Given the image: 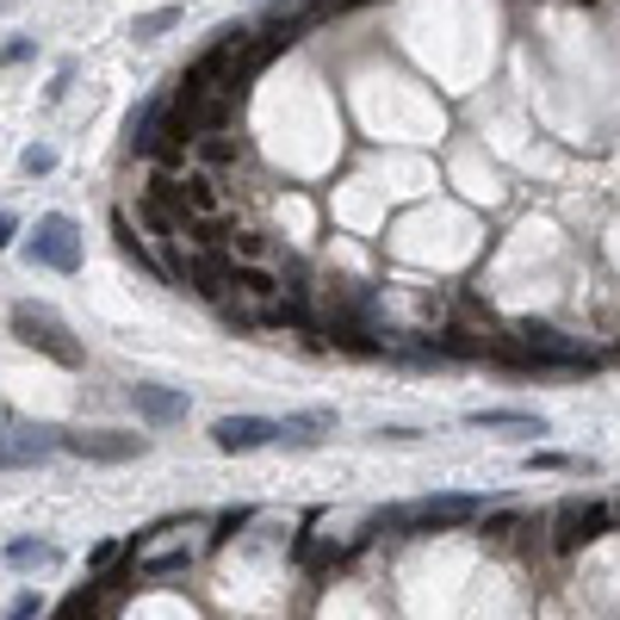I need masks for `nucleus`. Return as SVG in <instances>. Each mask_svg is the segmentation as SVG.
Returning a JSON list of instances; mask_svg holds the SVG:
<instances>
[{"instance_id": "obj_1", "label": "nucleus", "mask_w": 620, "mask_h": 620, "mask_svg": "<svg viewBox=\"0 0 620 620\" xmlns=\"http://www.w3.org/2000/svg\"><path fill=\"white\" fill-rule=\"evenodd\" d=\"M13 335L25 341V348H38V354H50L56 366H81V341L69 335V323H62L50 304H13Z\"/></svg>"}, {"instance_id": "obj_2", "label": "nucleus", "mask_w": 620, "mask_h": 620, "mask_svg": "<svg viewBox=\"0 0 620 620\" xmlns=\"http://www.w3.org/2000/svg\"><path fill=\"white\" fill-rule=\"evenodd\" d=\"M25 261L31 267H50V273H81V230L69 211H44L31 224V242H25Z\"/></svg>"}, {"instance_id": "obj_3", "label": "nucleus", "mask_w": 620, "mask_h": 620, "mask_svg": "<svg viewBox=\"0 0 620 620\" xmlns=\"http://www.w3.org/2000/svg\"><path fill=\"white\" fill-rule=\"evenodd\" d=\"M62 453V428H44V422H7L0 428V472H31Z\"/></svg>"}, {"instance_id": "obj_4", "label": "nucleus", "mask_w": 620, "mask_h": 620, "mask_svg": "<svg viewBox=\"0 0 620 620\" xmlns=\"http://www.w3.org/2000/svg\"><path fill=\"white\" fill-rule=\"evenodd\" d=\"M62 453H75V459H93V465H124V459H143L149 441L143 434H124V428H62Z\"/></svg>"}, {"instance_id": "obj_5", "label": "nucleus", "mask_w": 620, "mask_h": 620, "mask_svg": "<svg viewBox=\"0 0 620 620\" xmlns=\"http://www.w3.org/2000/svg\"><path fill=\"white\" fill-rule=\"evenodd\" d=\"M608 521H614V515H608L602 503H565V509L552 515V552H577V546H589L596 534H608Z\"/></svg>"}, {"instance_id": "obj_6", "label": "nucleus", "mask_w": 620, "mask_h": 620, "mask_svg": "<svg viewBox=\"0 0 620 620\" xmlns=\"http://www.w3.org/2000/svg\"><path fill=\"white\" fill-rule=\"evenodd\" d=\"M286 292H292V286H286V279H279L267 261H236L230 267V298H236V304L267 310V304H279Z\"/></svg>"}, {"instance_id": "obj_7", "label": "nucleus", "mask_w": 620, "mask_h": 620, "mask_svg": "<svg viewBox=\"0 0 620 620\" xmlns=\"http://www.w3.org/2000/svg\"><path fill=\"white\" fill-rule=\"evenodd\" d=\"M478 509V496H428V503H416V509H403V515H385V521H372V527H453L465 521V515Z\"/></svg>"}, {"instance_id": "obj_8", "label": "nucleus", "mask_w": 620, "mask_h": 620, "mask_svg": "<svg viewBox=\"0 0 620 620\" xmlns=\"http://www.w3.org/2000/svg\"><path fill=\"white\" fill-rule=\"evenodd\" d=\"M211 441L224 453H255V447H267V441H279V422L273 416H217Z\"/></svg>"}, {"instance_id": "obj_9", "label": "nucleus", "mask_w": 620, "mask_h": 620, "mask_svg": "<svg viewBox=\"0 0 620 620\" xmlns=\"http://www.w3.org/2000/svg\"><path fill=\"white\" fill-rule=\"evenodd\" d=\"M162 118H168V93L143 100V106L124 118V143H131V155H155V149H162Z\"/></svg>"}, {"instance_id": "obj_10", "label": "nucleus", "mask_w": 620, "mask_h": 620, "mask_svg": "<svg viewBox=\"0 0 620 620\" xmlns=\"http://www.w3.org/2000/svg\"><path fill=\"white\" fill-rule=\"evenodd\" d=\"M131 403H137V416L149 422V428H174V422L186 416V397L168 385H131Z\"/></svg>"}, {"instance_id": "obj_11", "label": "nucleus", "mask_w": 620, "mask_h": 620, "mask_svg": "<svg viewBox=\"0 0 620 620\" xmlns=\"http://www.w3.org/2000/svg\"><path fill=\"white\" fill-rule=\"evenodd\" d=\"M193 155H199V168L224 174V168H242V162H248V143L230 137V131H211V137L193 143Z\"/></svg>"}, {"instance_id": "obj_12", "label": "nucleus", "mask_w": 620, "mask_h": 620, "mask_svg": "<svg viewBox=\"0 0 620 620\" xmlns=\"http://www.w3.org/2000/svg\"><path fill=\"white\" fill-rule=\"evenodd\" d=\"M112 236H118V255H124V261H131V267H143V273H149L155 286H168V279H174L168 267H162V261H155V255H149V248L137 242V230H131V217H124V211L112 217Z\"/></svg>"}, {"instance_id": "obj_13", "label": "nucleus", "mask_w": 620, "mask_h": 620, "mask_svg": "<svg viewBox=\"0 0 620 620\" xmlns=\"http://www.w3.org/2000/svg\"><path fill=\"white\" fill-rule=\"evenodd\" d=\"M56 565V546L50 540H13L7 546V571H50Z\"/></svg>"}, {"instance_id": "obj_14", "label": "nucleus", "mask_w": 620, "mask_h": 620, "mask_svg": "<svg viewBox=\"0 0 620 620\" xmlns=\"http://www.w3.org/2000/svg\"><path fill=\"white\" fill-rule=\"evenodd\" d=\"M323 428H335V416L329 410H304V416H286L279 422V441H292V447H310Z\"/></svg>"}, {"instance_id": "obj_15", "label": "nucleus", "mask_w": 620, "mask_h": 620, "mask_svg": "<svg viewBox=\"0 0 620 620\" xmlns=\"http://www.w3.org/2000/svg\"><path fill=\"white\" fill-rule=\"evenodd\" d=\"M50 620H106V602H100V583L75 589L62 608H50Z\"/></svg>"}, {"instance_id": "obj_16", "label": "nucleus", "mask_w": 620, "mask_h": 620, "mask_svg": "<svg viewBox=\"0 0 620 620\" xmlns=\"http://www.w3.org/2000/svg\"><path fill=\"white\" fill-rule=\"evenodd\" d=\"M472 428H527V434H546V422L527 416V410H472Z\"/></svg>"}, {"instance_id": "obj_17", "label": "nucleus", "mask_w": 620, "mask_h": 620, "mask_svg": "<svg viewBox=\"0 0 620 620\" xmlns=\"http://www.w3.org/2000/svg\"><path fill=\"white\" fill-rule=\"evenodd\" d=\"M186 565H193V552H186V546H168V552H149L137 571H143V577H180Z\"/></svg>"}, {"instance_id": "obj_18", "label": "nucleus", "mask_w": 620, "mask_h": 620, "mask_svg": "<svg viewBox=\"0 0 620 620\" xmlns=\"http://www.w3.org/2000/svg\"><path fill=\"white\" fill-rule=\"evenodd\" d=\"M230 255H236V261H267V255H273V242H267L261 230H236L230 236Z\"/></svg>"}, {"instance_id": "obj_19", "label": "nucleus", "mask_w": 620, "mask_h": 620, "mask_svg": "<svg viewBox=\"0 0 620 620\" xmlns=\"http://www.w3.org/2000/svg\"><path fill=\"white\" fill-rule=\"evenodd\" d=\"M180 25V7H155V13H143L137 25H131V38H162V31Z\"/></svg>"}, {"instance_id": "obj_20", "label": "nucleus", "mask_w": 620, "mask_h": 620, "mask_svg": "<svg viewBox=\"0 0 620 620\" xmlns=\"http://www.w3.org/2000/svg\"><path fill=\"white\" fill-rule=\"evenodd\" d=\"M50 168H56V149H50V143H31V149L19 155V174H25V180H44Z\"/></svg>"}, {"instance_id": "obj_21", "label": "nucleus", "mask_w": 620, "mask_h": 620, "mask_svg": "<svg viewBox=\"0 0 620 620\" xmlns=\"http://www.w3.org/2000/svg\"><path fill=\"white\" fill-rule=\"evenodd\" d=\"M69 81H75V56H62V69H56V81H50V87H44V100H50V106H56L62 93H69Z\"/></svg>"}, {"instance_id": "obj_22", "label": "nucleus", "mask_w": 620, "mask_h": 620, "mask_svg": "<svg viewBox=\"0 0 620 620\" xmlns=\"http://www.w3.org/2000/svg\"><path fill=\"white\" fill-rule=\"evenodd\" d=\"M38 56V44H31V38H13V44L0 50V62H7V69H19V62H31Z\"/></svg>"}, {"instance_id": "obj_23", "label": "nucleus", "mask_w": 620, "mask_h": 620, "mask_svg": "<svg viewBox=\"0 0 620 620\" xmlns=\"http://www.w3.org/2000/svg\"><path fill=\"white\" fill-rule=\"evenodd\" d=\"M534 465H540V472H577L571 453H534Z\"/></svg>"}, {"instance_id": "obj_24", "label": "nucleus", "mask_w": 620, "mask_h": 620, "mask_svg": "<svg viewBox=\"0 0 620 620\" xmlns=\"http://www.w3.org/2000/svg\"><path fill=\"white\" fill-rule=\"evenodd\" d=\"M317 19H329V13H348V7H366V0H304Z\"/></svg>"}, {"instance_id": "obj_25", "label": "nucleus", "mask_w": 620, "mask_h": 620, "mask_svg": "<svg viewBox=\"0 0 620 620\" xmlns=\"http://www.w3.org/2000/svg\"><path fill=\"white\" fill-rule=\"evenodd\" d=\"M0 620H38V596H31V589H25V596H19V602L7 608V614H0Z\"/></svg>"}, {"instance_id": "obj_26", "label": "nucleus", "mask_w": 620, "mask_h": 620, "mask_svg": "<svg viewBox=\"0 0 620 620\" xmlns=\"http://www.w3.org/2000/svg\"><path fill=\"white\" fill-rule=\"evenodd\" d=\"M248 521H255V515H248V509H230V515H224V521H217V540H230L236 527H248Z\"/></svg>"}, {"instance_id": "obj_27", "label": "nucleus", "mask_w": 620, "mask_h": 620, "mask_svg": "<svg viewBox=\"0 0 620 620\" xmlns=\"http://www.w3.org/2000/svg\"><path fill=\"white\" fill-rule=\"evenodd\" d=\"M93 571H106V565H118V546H93V558H87Z\"/></svg>"}, {"instance_id": "obj_28", "label": "nucleus", "mask_w": 620, "mask_h": 620, "mask_svg": "<svg viewBox=\"0 0 620 620\" xmlns=\"http://www.w3.org/2000/svg\"><path fill=\"white\" fill-rule=\"evenodd\" d=\"M13 230H19V217H13V211H0V248L13 242Z\"/></svg>"}, {"instance_id": "obj_29", "label": "nucleus", "mask_w": 620, "mask_h": 620, "mask_svg": "<svg viewBox=\"0 0 620 620\" xmlns=\"http://www.w3.org/2000/svg\"><path fill=\"white\" fill-rule=\"evenodd\" d=\"M583 7H589V0H583Z\"/></svg>"}]
</instances>
